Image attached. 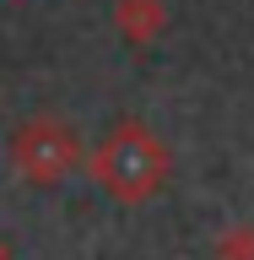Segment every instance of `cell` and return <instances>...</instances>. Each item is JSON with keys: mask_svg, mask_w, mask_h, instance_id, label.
Wrapping results in <instances>:
<instances>
[{"mask_svg": "<svg viewBox=\"0 0 254 260\" xmlns=\"http://www.w3.org/2000/svg\"><path fill=\"white\" fill-rule=\"evenodd\" d=\"M92 179L114 201H152L168 184V146L152 125L119 119L92 152Z\"/></svg>", "mask_w": 254, "mask_h": 260, "instance_id": "cell-1", "label": "cell"}, {"mask_svg": "<svg viewBox=\"0 0 254 260\" xmlns=\"http://www.w3.org/2000/svg\"><path fill=\"white\" fill-rule=\"evenodd\" d=\"M6 157L27 184H60L70 168L81 162V136L70 119H54V114H32L11 130L6 141Z\"/></svg>", "mask_w": 254, "mask_h": 260, "instance_id": "cell-2", "label": "cell"}, {"mask_svg": "<svg viewBox=\"0 0 254 260\" xmlns=\"http://www.w3.org/2000/svg\"><path fill=\"white\" fill-rule=\"evenodd\" d=\"M114 16H119V32H125L130 44H152L162 32V22H168V6L162 0H119Z\"/></svg>", "mask_w": 254, "mask_h": 260, "instance_id": "cell-3", "label": "cell"}, {"mask_svg": "<svg viewBox=\"0 0 254 260\" xmlns=\"http://www.w3.org/2000/svg\"><path fill=\"white\" fill-rule=\"evenodd\" d=\"M216 255L222 260H254V233H227V239L216 244Z\"/></svg>", "mask_w": 254, "mask_h": 260, "instance_id": "cell-4", "label": "cell"}, {"mask_svg": "<svg viewBox=\"0 0 254 260\" xmlns=\"http://www.w3.org/2000/svg\"><path fill=\"white\" fill-rule=\"evenodd\" d=\"M0 260H6V239H0Z\"/></svg>", "mask_w": 254, "mask_h": 260, "instance_id": "cell-5", "label": "cell"}]
</instances>
